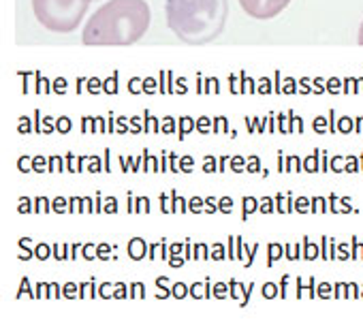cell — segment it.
Segmentation results:
<instances>
[{
	"label": "cell",
	"mask_w": 363,
	"mask_h": 327,
	"mask_svg": "<svg viewBox=\"0 0 363 327\" xmlns=\"http://www.w3.org/2000/svg\"><path fill=\"white\" fill-rule=\"evenodd\" d=\"M152 13L145 0H109L88 20L82 33L84 45H133L150 26Z\"/></svg>",
	"instance_id": "obj_1"
},
{
	"label": "cell",
	"mask_w": 363,
	"mask_h": 327,
	"mask_svg": "<svg viewBox=\"0 0 363 327\" xmlns=\"http://www.w3.org/2000/svg\"><path fill=\"white\" fill-rule=\"evenodd\" d=\"M167 24L186 45L216 41L229 18V0H167Z\"/></svg>",
	"instance_id": "obj_2"
},
{
	"label": "cell",
	"mask_w": 363,
	"mask_h": 327,
	"mask_svg": "<svg viewBox=\"0 0 363 327\" xmlns=\"http://www.w3.org/2000/svg\"><path fill=\"white\" fill-rule=\"evenodd\" d=\"M90 3L92 0H33V11L48 31L67 35L82 24Z\"/></svg>",
	"instance_id": "obj_3"
},
{
	"label": "cell",
	"mask_w": 363,
	"mask_h": 327,
	"mask_svg": "<svg viewBox=\"0 0 363 327\" xmlns=\"http://www.w3.org/2000/svg\"><path fill=\"white\" fill-rule=\"evenodd\" d=\"M240 5L255 20H272L291 5V0H240Z\"/></svg>",
	"instance_id": "obj_4"
},
{
	"label": "cell",
	"mask_w": 363,
	"mask_h": 327,
	"mask_svg": "<svg viewBox=\"0 0 363 327\" xmlns=\"http://www.w3.org/2000/svg\"><path fill=\"white\" fill-rule=\"evenodd\" d=\"M147 248H150V246H147L141 238H133V240L128 242V255H130V259H135V261L143 259Z\"/></svg>",
	"instance_id": "obj_5"
},
{
	"label": "cell",
	"mask_w": 363,
	"mask_h": 327,
	"mask_svg": "<svg viewBox=\"0 0 363 327\" xmlns=\"http://www.w3.org/2000/svg\"><path fill=\"white\" fill-rule=\"evenodd\" d=\"M229 287H231V297H235V299L240 297V289L244 291L242 306H246V304H248V297H250V291L255 289V284L250 282V284H246V289H244V287H240V282H238V280H231V282H229Z\"/></svg>",
	"instance_id": "obj_6"
},
{
	"label": "cell",
	"mask_w": 363,
	"mask_h": 327,
	"mask_svg": "<svg viewBox=\"0 0 363 327\" xmlns=\"http://www.w3.org/2000/svg\"><path fill=\"white\" fill-rule=\"evenodd\" d=\"M276 206H278V212H280V214L293 212V195H289V197L278 195V197H276Z\"/></svg>",
	"instance_id": "obj_7"
},
{
	"label": "cell",
	"mask_w": 363,
	"mask_h": 327,
	"mask_svg": "<svg viewBox=\"0 0 363 327\" xmlns=\"http://www.w3.org/2000/svg\"><path fill=\"white\" fill-rule=\"evenodd\" d=\"M150 210V199L147 197H130V212H147Z\"/></svg>",
	"instance_id": "obj_8"
},
{
	"label": "cell",
	"mask_w": 363,
	"mask_h": 327,
	"mask_svg": "<svg viewBox=\"0 0 363 327\" xmlns=\"http://www.w3.org/2000/svg\"><path fill=\"white\" fill-rule=\"evenodd\" d=\"M37 289H39L37 291V297H39L41 291H45V297H60V287L56 282H50V284H43L41 282V284H37Z\"/></svg>",
	"instance_id": "obj_9"
},
{
	"label": "cell",
	"mask_w": 363,
	"mask_h": 327,
	"mask_svg": "<svg viewBox=\"0 0 363 327\" xmlns=\"http://www.w3.org/2000/svg\"><path fill=\"white\" fill-rule=\"evenodd\" d=\"M184 208H186V201L182 199L179 195L171 193V206H169V214H171V212H184Z\"/></svg>",
	"instance_id": "obj_10"
},
{
	"label": "cell",
	"mask_w": 363,
	"mask_h": 327,
	"mask_svg": "<svg viewBox=\"0 0 363 327\" xmlns=\"http://www.w3.org/2000/svg\"><path fill=\"white\" fill-rule=\"evenodd\" d=\"M84 208L92 210V204H90V199H88V197H84V199L73 197V199H71V212H84Z\"/></svg>",
	"instance_id": "obj_11"
},
{
	"label": "cell",
	"mask_w": 363,
	"mask_h": 327,
	"mask_svg": "<svg viewBox=\"0 0 363 327\" xmlns=\"http://www.w3.org/2000/svg\"><path fill=\"white\" fill-rule=\"evenodd\" d=\"M179 124H182V131H179V139H184V137H186V133H189V131H193L197 122H195L193 118H179Z\"/></svg>",
	"instance_id": "obj_12"
},
{
	"label": "cell",
	"mask_w": 363,
	"mask_h": 327,
	"mask_svg": "<svg viewBox=\"0 0 363 327\" xmlns=\"http://www.w3.org/2000/svg\"><path fill=\"white\" fill-rule=\"evenodd\" d=\"M257 208H259V199H255V197H246V199H244V218H248Z\"/></svg>",
	"instance_id": "obj_13"
},
{
	"label": "cell",
	"mask_w": 363,
	"mask_h": 327,
	"mask_svg": "<svg viewBox=\"0 0 363 327\" xmlns=\"http://www.w3.org/2000/svg\"><path fill=\"white\" fill-rule=\"evenodd\" d=\"M316 255H318V248L308 238H303V259H314Z\"/></svg>",
	"instance_id": "obj_14"
},
{
	"label": "cell",
	"mask_w": 363,
	"mask_h": 327,
	"mask_svg": "<svg viewBox=\"0 0 363 327\" xmlns=\"http://www.w3.org/2000/svg\"><path fill=\"white\" fill-rule=\"evenodd\" d=\"M167 248L169 246H164V244H152L150 246V259H156V257H167Z\"/></svg>",
	"instance_id": "obj_15"
},
{
	"label": "cell",
	"mask_w": 363,
	"mask_h": 327,
	"mask_svg": "<svg viewBox=\"0 0 363 327\" xmlns=\"http://www.w3.org/2000/svg\"><path fill=\"white\" fill-rule=\"evenodd\" d=\"M30 244H33V242H30L28 238H24V240H20V246H22V253H20V259H24V261H26V259H30V257H33V250H30Z\"/></svg>",
	"instance_id": "obj_16"
},
{
	"label": "cell",
	"mask_w": 363,
	"mask_h": 327,
	"mask_svg": "<svg viewBox=\"0 0 363 327\" xmlns=\"http://www.w3.org/2000/svg\"><path fill=\"white\" fill-rule=\"evenodd\" d=\"M282 257V246L280 244H269V263L267 265H274L276 259Z\"/></svg>",
	"instance_id": "obj_17"
},
{
	"label": "cell",
	"mask_w": 363,
	"mask_h": 327,
	"mask_svg": "<svg viewBox=\"0 0 363 327\" xmlns=\"http://www.w3.org/2000/svg\"><path fill=\"white\" fill-rule=\"evenodd\" d=\"M316 156H318V152H314L312 156H308V158H306V162H303V170H306V172H318Z\"/></svg>",
	"instance_id": "obj_18"
},
{
	"label": "cell",
	"mask_w": 363,
	"mask_h": 327,
	"mask_svg": "<svg viewBox=\"0 0 363 327\" xmlns=\"http://www.w3.org/2000/svg\"><path fill=\"white\" fill-rule=\"evenodd\" d=\"M35 212H50V199L48 197H37L35 199Z\"/></svg>",
	"instance_id": "obj_19"
},
{
	"label": "cell",
	"mask_w": 363,
	"mask_h": 327,
	"mask_svg": "<svg viewBox=\"0 0 363 327\" xmlns=\"http://www.w3.org/2000/svg\"><path fill=\"white\" fill-rule=\"evenodd\" d=\"M62 293H65V297H79V287L75 284V282H69V284H65V289H62Z\"/></svg>",
	"instance_id": "obj_20"
},
{
	"label": "cell",
	"mask_w": 363,
	"mask_h": 327,
	"mask_svg": "<svg viewBox=\"0 0 363 327\" xmlns=\"http://www.w3.org/2000/svg\"><path fill=\"white\" fill-rule=\"evenodd\" d=\"M263 295H265L267 299H274L276 295H280V289H278L274 282H267V284L263 287Z\"/></svg>",
	"instance_id": "obj_21"
},
{
	"label": "cell",
	"mask_w": 363,
	"mask_h": 327,
	"mask_svg": "<svg viewBox=\"0 0 363 327\" xmlns=\"http://www.w3.org/2000/svg\"><path fill=\"white\" fill-rule=\"evenodd\" d=\"M231 208H233V199H231V197H223V199L218 201V212L229 214V212H231Z\"/></svg>",
	"instance_id": "obj_22"
},
{
	"label": "cell",
	"mask_w": 363,
	"mask_h": 327,
	"mask_svg": "<svg viewBox=\"0 0 363 327\" xmlns=\"http://www.w3.org/2000/svg\"><path fill=\"white\" fill-rule=\"evenodd\" d=\"M24 293H28L30 297H37V293H33V289H30V280L28 278H22V287L18 291V297H22Z\"/></svg>",
	"instance_id": "obj_23"
},
{
	"label": "cell",
	"mask_w": 363,
	"mask_h": 327,
	"mask_svg": "<svg viewBox=\"0 0 363 327\" xmlns=\"http://www.w3.org/2000/svg\"><path fill=\"white\" fill-rule=\"evenodd\" d=\"M186 293H189V287H186L184 282H177V284L173 287V295H175L177 299H182V297H186Z\"/></svg>",
	"instance_id": "obj_24"
},
{
	"label": "cell",
	"mask_w": 363,
	"mask_h": 327,
	"mask_svg": "<svg viewBox=\"0 0 363 327\" xmlns=\"http://www.w3.org/2000/svg\"><path fill=\"white\" fill-rule=\"evenodd\" d=\"M229 289H231V287H227V284H223V282L214 284V297H218V299H225V295L229 293Z\"/></svg>",
	"instance_id": "obj_25"
},
{
	"label": "cell",
	"mask_w": 363,
	"mask_h": 327,
	"mask_svg": "<svg viewBox=\"0 0 363 327\" xmlns=\"http://www.w3.org/2000/svg\"><path fill=\"white\" fill-rule=\"evenodd\" d=\"M145 295V287L141 284V282H135L133 287H130V295L128 297H143Z\"/></svg>",
	"instance_id": "obj_26"
},
{
	"label": "cell",
	"mask_w": 363,
	"mask_h": 327,
	"mask_svg": "<svg viewBox=\"0 0 363 327\" xmlns=\"http://www.w3.org/2000/svg\"><path fill=\"white\" fill-rule=\"evenodd\" d=\"M261 212H263V214H272V212H274V199H272V197H265V199L261 201Z\"/></svg>",
	"instance_id": "obj_27"
},
{
	"label": "cell",
	"mask_w": 363,
	"mask_h": 327,
	"mask_svg": "<svg viewBox=\"0 0 363 327\" xmlns=\"http://www.w3.org/2000/svg\"><path fill=\"white\" fill-rule=\"evenodd\" d=\"M248 160H250V162H248V165H246V170H248L250 174H257V172H259V167H261L259 158H257V156H250Z\"/></svg>",
	"instance_id": "obj_28"
},
{
	"label": "cell",
	"mask_w": 363,
	"mask_h": 327,
	"mask_svg": "<svg viewBox=\"0 0 363 327\" xmlns=\"http://www.w3.org/2000/svg\"><path fill=\"white\" fill-rule=\"evenodd\" d=\"M35 255H37L39 259H48V257H50V246H48V244H39V246L35 248Z\"/></svg>",
	"instance_id": "obj_29"
},
{
	"label": "cell",
	"mask_w": 363,
	"mask_h": 327,
	"mask_svg": "<svg viewBox=\"0 0 363 327\" xmlns=\"http://www.w3.org/2000/svg\"><path fill=\"white\" fill-rule=\"evenodd\" d=\"M206 257H208V246L197 244L195 246V253H193V259H206Z\"/></svg>",
	"instance_id": "obj_30"
},
{
	"label": "cell",
	"mask_w": 363,
	"mask_h": 327,
	"mask_svg": "<svg viewBox=\"0 0 363 327\" xmlns=\"http://www.w3.org/2000/svg\"><path fill=\"white\" fill-rule=\"evenodd\" d=\"M56 124H58L56 128H58L60 133H69V131H71V120H69V118H60Z\"/></svg>",
	"instance_id": "obj_31"
},
{
	"label": "cell",
	"mask_w": 363,
	"mask_h": 327,
	"mask_svg": "<svg viewBox=\"0 0 363 327\" xmlns=\"http://www.w3.org/2000/svg\"><path fill=\"white\" fill-rule=\"evenodd\" d=\"M212 259H216V261L225 259V246H223V244H214V253H212Z\"/></svg>",
	"instance_id": "obj_32"
},
{
	"label": "cell",
	"mask_w": 363,
	"mask_h": 327,
	"mask_svg": "<svg viewBox=\"0 0 363 327\" xmlns=\"http://www.w3.org/2000/svg\"><path fill=\"white\" fill-rule=\"evenodd\" d=\"M337 128H340L342 133H350V131H352V122H350L348 118H342L340 124H337Z\"/></svg>",
	"instance_id": "obj_33"
},
{
	"label": "cell",
	"mask_w": 363,
	"mask_h": 327,
	"mask_svg": "<svg viewBox=\"0 0 363 327\" xmlns=\"http://www.w3.org/2000/svg\"><path fill=\"white\" fill-rule=\"evenodd\" d=\"M308 206H310V199H308V197H299V199H297V204H295L297 212H306V210H308Z\"/></svg>",
	"instance_id": "obj_34"
},
{
	"label": "cell",
	"mask_w": 363,
	"mask_h": 327,
	"mask_svg": "<svg viewBox=\"0 0 363 327\" xmlns=\"http://www.w3.org/2000/svg\"><path fill=\"white\" fill-rule=\"evenodd\" d=\"M113 297H128V295H126V287H124L122 282L113 284Z\"/></svg>",
	"instance_id": "obj_35"
},
{
	"label": "cell",
	"mask_w": 363,
	"mask_h": 327,
	"mask_svg": "<svg viewBox=\"0 0 363 327\" xmlns=\"http://www.w3.org/2000/svg\"><path fill=\"white\" fill-rule=\"evenodd\" d=\"M231 167H233V172H240V170H244V167H246V160H244V158H240V156H235V158H233V162H231Z\"/></svg>",
	"instance_id": "obj_36"
},
{
	"label": "cell",
	"mask_w": 363,
	"mask_h": 327,
	"mask_svg": "<svg viewBox=\"0 0 363 327\" xmlns=\"http://www.w3.org/2000/svg\"><path fill=\"white\" fill-rule=\"evenodd\" d=\"M30 160H33V158L22 156V158H20V162H18V167H20L22 172H30Z\"/></svg>",
	"instance_id": "obj_37"
},
{
	"label": "cell",
	"mask_w": 363,
	"mask_h": 327,
	"mask_svg": "<svg viewBox=\"0 0 363 327\" xmlns=\"http://www.w3.org/2000/svg\"><path fill=\"white\" fill-rule=\"evenodd\" d=\"M33 167H35V170H39V172H43V170H45V158H43V156L33 158Z\"/></svg>",
	"instance_id": "obj_38"
},
{
	"label": "cell",
	"mask_w": 363,
	"mask_h": 327,
	"mask_svg": "<svg viewBox=\"0 0 363 327\" xmlns=\"http://www.w3.org/2000/svg\"><path fill=\"white\" fill-rule=\"evenodd\" d=\"M20 212H22V214H28V212H30V199H28V197H22V199H20Z\"/></svg>",
	"instance_id": "obj_39"
},
{
	"label": "cell",
	"mask_w": 363,
	"mask_h": 327,
	"mask_svg": "<svg viewBox=\"0 0 363 327\" xmlns=\"http://www.w3.org/2000/svg\"><path fill=\"white\" fill-rule=\"evenodd\" d=\"M191 170H193V158L184 156V158H182V172H191Z\"/></svg>",
	"instance_id": "obj_40"
},
{
	"label": "cell",
	"mask_w": 363,
	"mask_h": 327,
	"mask_svg": "<svg viewBox=\"0 0 363 327\" xmlns=\"http://www.w3.org/2000/svg\"><path fill=\"white\" fill-rule=\"evenodd\" d=\"M60 160H62L60 156H52V158H50V170H52V172H54V170H58V172L62 170V165H60Z\"/></svg>",
	"instance_id": "obj_41"
},
{
	"label": "cell",
	"mask_w": 363,
	"mask_h": 327,
	"mask_svg": "<svg viewBox=\"0 0 363 327\" xmlns=\"http://www.w3.org/2000/svg\"><path fill=\"white\" fill-rule=\"evenodd\" d=\"M203 170H206V172H216V158L208 156V158H206V165H203Z\"/></svg>",
	"instance_id": "obj_42"
},
{
	"label": "cell",
	"mask_w": 363,
	"mask_h": 327,
	"mask_svg": "<svg viewBox=\"0 0 363 327\" xmlns=\"http://www.w3.org/2000/svg\"><path fill=\"white\" fill-rule=\"evenodd\" d=\"M65 206H67V199H65V197H58V199L54 201V212L60 214V212L65 210Z\"/></svg>",
	"instance_id": "obj_43"
},
{
	"label": "cell",
	"mask_w": 363,
	"mask_h": 327,
	"mask_svg": "<svg viewBox=\"0 0 363 327\" xmlns=\"http://www.w3.org/2000/svg\"><path fill=\"white\" fill-rule=\"evenodd\" d=\"M111 248H113V246H109V244H101L96 255H99L101 259H107V255H109V250H111Z\"/></svg>",
	"instance_id": "obj_44"
},
{
	"label": "cell",
	"mask_w": 363,
	"mask_h": 327,
	"mask_svg": "<svg viewBox=\"0 0 363 327\" xmlns=\"http://www.w3.org/2000/svg\"><path fill=\"white\" fill-rule=\"evenodd\" d=\"M286 257H289V259L301 257V255H299V246H286Z\"/></svg>",
	"instance_id": "obj_45"
},
{
	"label": "cell",
	"mask_w": 363,
	"mask_h": 327,
	"mask_svg": "<svg viewBox=\"0 0 363 327\" xmlns=\"http://www.w3.org/2000/svg\"><path fill=\"white\" fill-rule=\"evenodd\" d=\"M18 128H20V133H28V131H30V122H28V118H24V116H22V118H20V126H18Z\"/></svg>",
	"instance_id": "obj_46"
},
{
	"label": "cell",
	"mask_w": 363,
	"mask_h": 327,
	"mask_svg": "<svg viewBox=\"0 0 363 327\" xmlns=\"http://www.w3.org/2000/svg\"><path fill=\"white\" fill-rule=\"evenodd\" d=\"M201 206H203V199H201V197H195V199L191 201V212H195V214H197Z\"/></svg>",
	"instance_id": "obj_47"
},
{
	"label": "cell",
	"mask_w": 363,
	"mask_h": 327,
	"mask_svg": "<svg viewBox=\"0 0 363 327\" xmlns=\"http://www.w3.org/2000/svg\"><path fill=\"white\" fill-rule=\"evenodd\" d=\"M210 124H212V122H210L208 118H201V120H199V126H197V128H199L201 133H208V131H210Z\"/></svg>",
	"instance_id": "obj_48"
},
{
	"label": "cell",
	"mask_w": 363,
	"mask_h": 327,
	"mask_svg": "<svg viewBox=\"0 0 363 327\" xmlns=\"http://www.w3.org/2000/svg\"><path fill=\"white\" fill-rule=\"evenodd\" d=\"M314 131L316 133H325V118H316L314 120Z\"/></svg>",
	"instance_id": "obj_49"
},
{
	"label": "cell",
	"mask_w": 363,
	"mask_h": 327,
	"mask_svg": "<svg viewBox=\"0 0 363 327\" xmlns=\"http://www.w3.org/2000/svg\"><path fill=\"white\" fill-rule=\"evenodd\" d=\"M116 206H118L116 199L109 197V199H107V206H105V212H107V214H113V212H116Z\"/></svg>",
	"instance_id": "obj_50"
},
{
	"label": "cell",
	"mask_w": 363,
	"mask_h": 327,
	"mask_svg": "<svg viewBox=\"0 0 363 327\" xmlns=\"http://www.w3.org/2000/svg\"><path fill=\"white\" fill-rule=\"evenodd\" d=\"M162 131H164V133H173V131H175V122H173L171 118H167V120H164V126H162Z\"/></svg>",
	"instance_id": "obj_51"
},
{
	"label": "cell",
	"mask_w": 363,
	"mask_h": 327,
	"mask_svg": "<svg viewBox=\"0 0 363 327\" xmlns=\"http://www.w3.org/2000/svg\"><path fill=\"white\" fill-rule=\"evenodd\" d=\"M312 206H314V212H320V208L325 206V199L323 197H314L312 199Z\"/></svg>",
	"instance_id": "obj_52"
},
{
	"label": "cell",
	"mask_w": 363,
	"mask_h": 327,
	"mask_svg": "<svg viewBox=\"0 0 363 327\" xmlns=\"http://www.w3.org/2000/svg\"><path fill=\"white\" fill-rule=\"evenodd\" d=\"M54 255H56L58 259H67V246H62V248L54 246Z\"/></svg>",
	"instance_id": "obj_53"
},
{
	"label": "cell",
	"mask_w": 363,
	"mask_h": 327,
	"mask_svg": "<svg viewBox=\"0 0 363 327\" xmlns=\"http://www.w3.org/2000/svg\"><path fill=\"white\" fill-rule=\"evenodd\" d=\"M92 248H94L92 244L84 246V257H86V259H94V250H92Z\"/></svg>",
	"instance_id": "obj_54"
},
{
	"label": "cell",
	"mask_w": 363,
	"mask_h": 327,
	"mask_svg": "<svg viewBox=\"0 0 363 327\" xmlns=\"http://www.w3.org/2000/svg\"><path fill=\"white\" fill-rule=\"evenodd\" d=\"M289 276H282V287H280V297H284L286 295V284H289Z\"/></svg>",
	"instance_id": "obj_55"
},
{
	"label": "cell",
	"mask_w": 363,
	"mask_h": 327,
	"mask_svg": "<svg viewBox=\"0 0 363 327\" xmlns=\"http://www.w3.org/2000/svg\"><path fill=\"white\" fill-rule=\"evenodd\" d=\"M182 263H184V261H182V259H173V257L169 259V265H171V267H179Z\"/></svg>",
	"instance_id": "obj_56"
},
{
	"label": "cell",
	"mask_w": 363,
	"mask_h": 327,
	"mask_svg": "<svg viewBox=\"0 0 363 327\" xmlns=\"http://www.w3.org/2000/svg\"><path fill=\"white\" fill-rule=\"evenodd\" d=\"M179 250H182V244H173V246H169V253H171V255H177Z\"/></svg>",
	"instance_id": "obj_57"
},
{
	"label": "cell",
	"mask_w": 363,
	"mask_h": 327,
	"mask_svg": "<svg viewBox=\"0 0 363 327\" xmlns=\"http://www.w3.org/2000/svg\"><path fill=\"white\" fill-rule=\"evenodd\" d=\"M329 291H331V287H329V284H323V287H320V291H318V295H320V297H325Z\"/></svg>",
	"instance_id": "obj_58"
},
{
	"label": "cell",
	"mask_w": 363,
	"mask_h": 327,
	"mask_svg": "<svg viewBox=\"0 0 363 327\" xmlns=\"http://www.w3.org/2000/svg\"><path fill=\"white\" fill-rule=\"evenodd\" d=\"M90 160H92V165H90V170H92V172H96V170L101 167V165H99V158L94 156V158H90Z\"/></svg>",
	"instance_id": "obj_59"
},
{
	"label": "cell",
	"mask_w": 363,
	"mask_h": 327,
	"mask_svg": "<svg viewBox=\"0 0 363 327\" xmlns=\"http://www.w3.org/2000/svg\"><path fill=\"white\" fill-rule=\"evenodd\" d=\"M357 43L363 45V22H361V28H359V37H357Z\"/></svg>",
	"instance_id": "obj_60"
},
{
	"label": "cell",
	"mask_w": 363,
	"mask_h": 327,
	"mask_svg": "<svg viewBox=\"0 0 363 327\" xmlns=\"http://www.w3.org/2000/svg\"><path fill=\"white\" fill-rule=\"evenodd\" d=\"M357 124H359V126H357V131H363V118H359V120H357Z\"/></svg>",
	"instance_id": "obj_61"
}]
</instances>
